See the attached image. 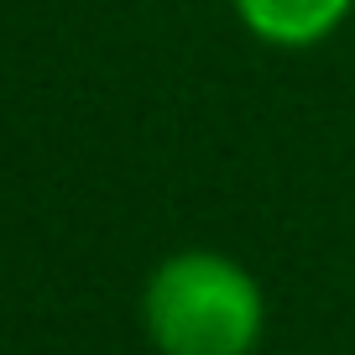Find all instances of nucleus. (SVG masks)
Listing matches in <instances>:
<instances>
[{"mask_svg":"<svg viewBox=\"0 0 355 355\" xmlns=\"http://www.w3.org/2000/svg\"><path fill=\"white\" fill-rule=\"evenodd\" d=\"M141 324L162 355H251L266 329V298L225 251H178L146 277Z\"/></svg>","mask_w":355,"mask_h":355,"instance_id":"f257e3e1","label":"nucleus"},{"mask_svg":"<svg viewBox=\"0 0 355 355\" xmlns=\"http://www.w3.org/2000/svg\"><path fill=\"white\" fill-rule=\"evenodd\" d=\"M235 21L266 47L303 53V47L329 42L355 11V0H230Z\"/></svg>","mask_w":355,"mask_h":355,"instance_id":"f03ea898","label":"nucleus"}]
</instances>
